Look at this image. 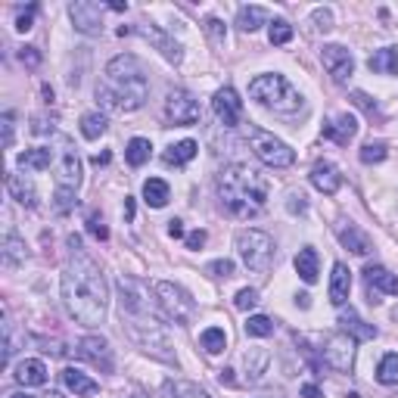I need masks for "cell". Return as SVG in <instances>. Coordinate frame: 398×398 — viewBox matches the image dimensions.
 <instances>
[{
  "mask_svg": "<svg viewBox=\"0 0 398 398\" xmlns=\"http://www.w3.org/2000/svg\"><path fill=\"white\" fill-rule=\"evenodd\" d=\"M63 302L72 318L85 327H100L106 321V277L87 255H75L63 268Z\"/></svg>",
  "mask_w": 398,
  "mask_h": 398,
  "instance_id": "obj_1",
  "label": "cell"
},
{
  "mask_svg": "<svg viewBox=\"0 0 398 398\" xmlns=\"http://www.w3.org/2000/svg\"><path fill=\"white\" fill-rule=\"evenodd\" d=\"M147 94H149V85H147L144 66H140L137 56L122 54V56L109 59L106 75L97 85V100L103 106L116 109V112H134L147 103Z\"/></svg>",
  "mask_w": 398,
  "mask_h": 398,
  "instance_id": "obj_2",
  "label": "cell"
},
{
  "mask_svg": "<svg viewBox=\"0 0 398 398\" xmlns=\"http://www.w3.org/2000/svg\"><path fill=\"white\" fill-rule=\"evenodd\" d=\"M268 178L249 165H224L218 175V197L234 218H255L268 202Z\"/></svg>",
  "mask_w": 398,
  "mask_h": 398,
  "instance_id": "obj_3",
  "label": "cell"
},
{
  "mask_svg": "<svg viewBox=\"0 0 398 398\" xmlns=\"http://www.w3.org/2000/svg\"><path fill=\"white\" fill-rule=\"evenodd\" d=\"M128 333H131V340L140 345L144 352H149L153 358H159V361H168L175 364V352H171L168 345V333H165V327L159 324V318H156L153 311H144V314H122Z\"/></svg>",
  "mask_w": 398,
  "mask_h": 398,
  "instance_id": "obj_4",
  "label": "cell"
},
{
  "mask_svg": "<svg viewBox=\"0 0 398 398\" xmlns=\"http://www.w3.org/2000/svg\"><path fill=\"white\" fill-rule=\"evenodd\" d=\"M249 97L265 109L280 112V116H292V112L302 109V97L283 75H259L249 85Z\"/></svg>",
  "mask_w": 398,
  "mask_h": 398,
  "instance_id": "obj_5",
  "label": "cell"
},
{
  "mask_svg": "<svg viewBox=\"0 0 398 398\" xmlns=\"http://www.w3.org/2000/svg\"><path fill=\"white\" fill-rule=\"evenodd\" d=\"M156 292V308H159V314L165 321H171V324L178 327H190L193 318H197V302L190 299V292H184L181 287H175V283L168 280H159L153 287Z\"/></svg>",
  "mask_w": 398,
  "mask_h": 398,
  "instance_id": "obj_6",
  "label": "cell"
},
{
  "mask_svg": "<svg viewBox=\"0 0 398 398\" xmlns=\"http://www.w3.org/2000/svg\"><path fill=\"white\" fill-rule=\"evenodd\" d=\"M237 252L243 259V265L255 274H265L274 265V240L265 230H240L237 234Z\"/></svg>",
  "mask_w": 398,
  "mask_h": 398,
  "instance_id": "obj_7",
  "label": "cell"
},
{
  "mask_svg": "<svg viewBox=\"0 0 398 398\" xmlns=\"http://www.w3.org/2000/svg\"><path fill=\"white\" fill-rule=\"evenodd\" d=\"M249 144H252L255 159L265 162L268 168H290V165L296 162V153H292V149L283 144L280 137L261 131V128H252V131H249Z\"/></svg>",
  "mask_w": 398,
  "mask_h": 398,
  "instance_id": "obj_8",
  "label": "cell"
},
{
  "mask_svg": "<svg viewBox=\"0 0 398 398\" xmlns=\"http://www.w3.org/2000/svg\"><path fill=\"white\" fill-rule=\"evenodd\" d=\"M321 361H324V367L349 373L352 364H355V340L345 336V333L321 336Z\"/></svg>",
  "mask_w": 398,
  "mask_h": 398,
  "instance_id": "obj_9",
  "label": "cell"
},
{
  "mask_svg": "<svg viewBox=\"0 0 398 398\" xmlns=\"http://www.w3.org/2000/svg\"><path fill=\"white\" fill-rule=\"evenodd\" d=\"M59 162H56V187L63 190H75L81 184V159L75 153V144L69 137H59V149H56Z\"/></svg>",
  "mask_w": 398,
  "mask_h": 398,
  "instance_id": "obj_10",
  "label": "cell"
},
{
  "mask_svg": "<svg viewBox=\"0 0 398 398\" xmlns=\"http://www.w3.org/2000/svg\"><path fill=\"white\" fill-rule=\"evenodd\" d=\"M165 116L171 125H197L199 122V103L187 91H171L165 97Z\"/></svg>",
  "mask_w": 398,
  "mask_h": 398,
  "instance_id": "obj_11",
  "label": "cell"
},
{
  "mask_svg": "<svg viewBox=\"0 0 398 398\" xmlns=\"http://www.w3.org/2000/svg\"><path fill=\"white\" fill-rule=\"evenodd\" d=\"M364 283H367V302L380 305V296H398V277L386 271L383 265H367L364 268Z\"/></svg>",
  "mask_w": 398,
  "mask_h": 398,
  "instance_id": "obj_12",
  "label": "cell"
},
{
  "mask_svg": "<svg viewBox=\"0 0 398 398\" xmlns=\"http://www.w3.org/2000/svg\"><path fill=\"white\" fill-rule=\"evenodd\" d=\"M103 4H94V0H78V4L69 6V16L75 22L81 35H100L103 32Z\"/></svg>",
  "mask_w": 398,
  "mask_h": 398,
  "instance_id": "obj_13",
  "label": "cell"
},
{
  "mask_svg": "<svg viewBox=\"0 0 398 398\" xmlns=\"http://www.w3.org/2000/svg\"><path fill=\"white\" fill-rule=\"evenodd\" d=\"M321 59H324V69L330 72V78L336 81V85H342L345 78H352V72H355V59L345 47L340 44H327L324 50H321Z\"/></svg>",
  "mask_w": 398,
  "mask_h": 398,
  "instance_id": "obj_14",
  "label": "cell"
},
{
  "mask_svg": "<svg viewBox=\"0 0 398 398\" xmlns=\"http://www.w3.org/2000/svg\"><path fill=\"white\" fill-rule=\"evenodd\" d=\"M212 109H215L218 122H221L224 128H237L240 116H243V100H240V94L234 91V87H221L212 100Z\"/></svg>",
  "mask_w": 398,
  "mask_h": 398,
  "instance_id": "obj_15",
  "label": "cell"
},
{
  "mask_svg": "<svg viewBox=\"0 0 398 398\" xmlns=\"http://www.w3.org/2000/svg\"><path fill=\"white\" fill-rule=\"evenodd\" d=\"M78 358L91 361L94 367H100L103 373H112V349L103 336H85L78 342Z\"/></svg>",
  "mask_w": 398,
  "mask_h": 398,
  "instance_id": "obj_16",
  "label": "cell"
},
{
  "mask_svg": "<svg viewBox=\"0 0 398 398\" xmlns=\"http://www.w3.org/2000/svg\"><path fill=\"white\" fill-rule=\"evenodd\" d=\"M355 134H358V118L349 116V112H340L336 118L324 122V137L340 147H349L352 140H355Z\"/></svg>",
  "mask_w": 398,
  "mask_h": 398,
  "instance_id": "obj_17",
  "label": "cell"
},
{
  "mask_svg": "<svg viewBox=\"0 0 398 398\" xmlns=\"http://www.w3.org/2000/svg\"><path fill=\"white\" fill-rule=\"evenodd\" d=\"M131 32H137V35H144L147 41H153L156 47L162 50V56L168 59V63H181V44L175 41V37H168L162 32V28H156V25H137V28H131Z\"/></svg>",
  "mask_w": 398,
  "mask_h": 398,
  "instance_id": "obj_18",
  "label": "cell"
},
{
  "mask_svg": "<svg viewBox=\"0 0 398 398\" xmlns=\"http://www.w3.org/2000/svg\"><path fill=\"white\" fill-rule=\"evenodd\" d=\"M340 333L352 336L355 342H367V340H377L380 330L373 324H367V321H361V318H358V311H352V308H349V311L340 314Z\"/></svg>",
  "mask_w": 398,
  "mask_h": 398,
  "instance_id": "obj_19",
  "label": "cell"
},
{
  "mask_svg": "<svg viewBox=\"0 0 398 398\" xmlns=\"http://www.w3.org/2000/svg\"><path fill=\"white\" fill-rule=\"evenodd\" d=\"M308 178H311V184L318 187L321 193H327V197H333V193L342 187V175L333 162H314V168Z\"/></svg>",
  "mask_w": 398,
  "mask_h": 398,
  "instance_id": "obj_20",
  "label": "cell"
},
{
  "mask_svg": "<svg viewBox=\"0 0 398 398\" xmlns=\"http://www.w3.org/2000/svg\"><path fill=\"white\" fill-rule=\"evenodd\" d=\"M349 292H352V271L342 265V261H336L333 265V277H330V302L336 308H342L349 302Z\"/></svg>",
  "mask_w": 398,
  "mask_h": 398,
  "instance_id": "obj_21",
  "label": "cell"
},
{
  "mask_svg": "<svg viewBox=\"0 0 398 398\" xmlns=\"http://www.w3.org/2000/svg\"><path fill=\"white\" fill-rule=\"evenodd\" d=\"M6 190H10V197L22 202L25 209H35L37 206V190H35V184L28 181L25 175H16V171H10L6 175Z\"/></svg>",
  "mask_w": 398,
  "mask_h": 398,
  "instance_id": "obj_22",
  "label": "cell"
},
{
  "mask_svg": "<svg viewBox=\"0 0 398 398\" xmlns=\"http://www.w3.org/2000/svg\"><path fill=\"white\" fill-rule=\"evenodd\" d=\"M63 386L69 389V392H75L78 398H87V395L100 392V383L91 380L87 373H81L78 367H66V371H63Z\"/></svg>",
  "mask_w": 398,
  "mask_h": 398,
  "instance_id": "obj_23",
  "label": "cell"
},
{
  "mask_svg": "<svg viewBox=\"0 0 398 398\" xmlns=\"http://www.w3.org/2000/svg\"><path fill=\"white\" fill-rule=\"evenodd\" d=\"M336 237H340V243L345 246V249H352L355 255H367V252H371V240H367L361 230L355 228V224L336 221Z\"/></svg>",
  "mask_w": 398,
  "mask_h": 398,
  "instance_id": "obj_24",
  "label": "cell"
},
{
  "mask_svg": "<svg viewBox=\"0 0 398 398\" xmlns=\"http://www.w3.org/2000/svg\"><path fill=\"white\" fill-rule=\"evenodd\" d=\"M16 383L19 386H44L47 383V367H44V361H37V358H28V361H22L16 367Z\"/></svg>",
  "mask_w": 398,
  "mask_h": 398,
  "instance_id": "obj_25",
  "label": "cell"
},
{
  "mask_svg": "<svg viewBox=\"0 0 398 398\" xmlns=\"http://www.w3.org/2000/svg\"><path fill=\"white\" fill-rule=\"evenodd\" d=\"M54 162H56V149H50V147L25 149V153L19 156V165H22V168H32V171H44V168H50Z\"/></svg>",
  "mask_w": 398,
  "mask_h": 398,
  "instance_id": "obj_26",
  "label": "cell"
},
{
  "mask_svg": "<svg viewBox=\"0 0 398 398\" xmlns=\"http://www.w3.org/2000/svg\"><path fill=\"white\" fill-rule=\"evenodd\" d=\"M367 69L377 75H398V47H383L367 59Z\"/></svg>",
  "mask_w": 398,
  "mask_h": 398,
  "instance_id": "obj_27",
  "label": "cell"
},
{
  "mask_svg": "<svg viewBox=\"0 0 398 398\" xmlns=\"http://www.w3.org/2000/svg\"><path fill=\"white\" fill-rule=\"evenodd\" d=\"M268 361H271V355H268L265 349H259V345H252V349H246V355H243L246 377H249V380H261V373L268 371Z\"/></svg>",
  "mask_w": 398,
  "mask_h": 398,
  "instance_id": "obj_28",
  "label": "cell"
},
{
  "mask_svg": "<svg viewBox=\"0 0 398 398\" xmlns=\"http://www.w3.org/2000/svg\"><path fill=\"white\" fill-rule=\"evenodd\" d=\"M197 149H199V144L197 140H181V144H175V147H168L165 149V165H175V168H181V165H187L197 156Z\"/></svg>",
  "mask_w": 398,
  "mask_h": 398,
  "instance_id": "obj_29",
  "label": "cell"
},
{
  "mask_svg": "<svg viewBox=\"0 0 398 398\" xmlns=\"http://www.w3.org/2000/svg\"><path fill=\"white\" fill-rule=\"evenodd\" d=\"M296 271H299V277H302L305 283L318 280V252H314L311 246L299 249V255H296Z\"/></svg>",
  "mask_w": 398,
  "mask_h": 398,
  "instance_id": "obj_30",
  "label": "cell"
},
{
  "mask_svg": "<svg viewBox=\"0 0 398 398\" xmlns=\"http://www.w3.org/2000/svg\"><path fill=\"white\" fill-rule=\"evenodd\" d=\"M25 261V240H19L16 234H6L4 237V265L6 268H19Z\"/></svg>",
  "mask_w": 398,
  "mask_h": 398,
  "instance_id": "obj_31",
  "label": "cell"
},
{
  "mask_svg": "<svg viewBox=\"0 0 398 398\" xmlns=\"http://www.w3.org/2000/svg\"><path fill=\"white\" fill-rule=\"evenodd\" d=\"M265 22H268V10H265V6H243L240 16H237L240 32H259Z\"/></svg>",
  "mask_w": 398,
  "mask_h": 398,
  "instance_id": "obj_32",
  "label": "cell"
},
{
  "mask_svg": "<svg viewBox=\"0 0 398 398\" xmlns=\"http://www.w3.org/2000/svg\"><path fill=\"white\" fill-rule=\"evenodd\" d=\"M168 197H171V190H168V184H165L162 178H149V181L144 184V199H147V206L162 209L165 202H168Z\"/></svg>",
  "mask_w": 398,
  "mask_h": 398,
  "instance_id": "obj_33",
  "label": "cell"
},
{
  "mask_svg": "<svg viewBox=\"0 0 398 398\" xmlns=\"http://www.w3.org/2000/svg\"><path fill=\"white\" fill-rule=\"evenodd\" d=\"M199 345L209 352V355H221V352L228 349V333H224L221 327H209V330H202Z\"/></svg>",
  "mask_w": 398,
  "mask_h": 398,
  "instance_id": "obj_34",
  "label": "cell"
},
{
  "mask_svg": "<svg viewBox=\"0 0 398 398\" xmlns=\"http://www.w3.org/2000/svg\"><path fill=\"white\" fill-rule=\"evenodd\" d=\"M106 116L103 112H87V116H81V134H85L87 140H100L103 134H106Z\"/></svg>",
  "mask_w": 398,
  "mask_h": 398,
  "instance_id": "obj_35",
  "label": "cell"
},
{
  "mask_svg": "<svg viewBox=\"0 0 398 398\" xmlns=\"http://www.w3.org/2000/svg\"><path fill=\"white\" fill-rule=\"evenodd\" d=\"M149 153H153V147H149L147 137H134L131 144H128V149H125L128 165H131V168H140L144 162H149Z\"/></svg>",
  "mask_w": 398,
  "mask_h": 398,
  "instance_id": "obj_36",
  "label": "cell"
},
{
  "mask_svg": "<svg viewBox=\"0 0 398 398\" xmlns=\"http://www.w3.org/2000/svg\"><path fill=\"white\" fill-rule=\"evenodd\" d=\"M377 380L383 383V386H398V355H395V352H389V355L380 361Z\"/></svg>",
  "mask_w": 398,
  "mask_h": 398,
  "instance_id": "obj_37",
  "label": "cell"
},
{
  "mask_svg": "<svg viewBox=\"0 0 398 398\" xmlns=\"http://www.w3.org/2000/svg\"><path fill=\"white\" fill-rule=\"evenodd\" d=\"M246 333H249V336H259V340H265V336L274 333V321L265 318V314H255V318L246 321Z\"/></svg>",
  "mask_w": 398,
  "mask_h": 398,
  "instance_id": "obj_38",
  "label": "cell"
},
{
  "mask_svg": "<svg viewBox=\"0 0 398 398\" xmlns=\"http://www.w3.org/2000/svg\"><path fill=\"white\" fill-rule=\"evenodd\" d=\"M386 156H389V149H386L383 140H371V144L361 147V162L364 165H377V162L386 159Z\"/></svg>",
  "mask_w": 398,
  "mask_h": 398,
  "instance_id": "obj_39",
  "label": "cell"
},
{
  "mask_svg": "<svg viewBox=\"0 0 398 398\" xmlns=\"http://www.w3.org/2000/svg\"><path fill=\"white\" fill-rule=\"evenodd\" d=\"M268 37H271V44H277V47H280V44H290L292 41V25L287 19H274Z\"/></svg>",
  "mask_w": 398,
  "mask_h": 398,
  "instance_id": "obj_40",
  "label": "cell"
},
{
  "mask_svg": "<svg viewBox=\"0 0 398 398\" xmlns=\"http://www.w3.org/2000/svg\"><path fill=\"white\" fill-rule=\"evenodd\" d=\"M352 103H355L358 109H364V112H367V118H373V122H383V116H380L377 103H373L364 91H352Z\"/></svg>",
  "mask_w": 398,
  "mask_h": 398,
  "instance_id": "obj_41",
  "label": "cell"
},
{
  "mask_svg": "<svg viewBox=\"0 0 398 398\" xmlns=\"http://www.w3.org/2000/svg\"><path fill=\"white\" fill-rule=\"evenodd\" d=\"M75 202H78V197H75V190H63V187H56V193H54V206H56V212H59V215L72 212Z\"/></svg>",
  "mask_w": 398,
  "mask_h": 398,
  "instance_id": "obj_42",
  "label": "cell"
},
{
  "mask_svg": "<svg viewBox=\"0 0 398 398\" xmlns=\"http://www.w3.org/2000/svg\"><path fill=\"white\" fill-rule=\"evenodd\" d=\"M175 395L178 398H209L206 389H199V386H193V383H175Z\"/></svg>",
  "mask_w": 398,
  "mask_h": 398,
  "instance_id": "obj_43",
  "label": "cell"
},
{
  "mask_svg": "<svg viewBox=\"0 0 398 398\" xmlns=\"http://www.w3.org/2000/svg\"><path fill=\"white\" fill-rule=\"evenodd\" d=\"M206 271L212 277H224V280H228V277H234V261H230V259H218V261H212V265L206 268Z\"/></svg>",
  "mask_w": 398,
  "mask_h": 398,
  "instance_id": "obj_44",
  "label": "cell"
},
{
  "mask_svg": "<svg viewBox=\"0 0 398 398\" xmlns=\"http://www.w3.org/2000/svg\"><path fill=\"white\" fill-rule=\"evenodd\" d=\"M234 305L240 308V311H249V308L259 305V292H255V290H240L237 299H234Z\"/></svg>",
  "mask_w": 398,
  "mask_h": 398,
  "instance_id": "obj_45",
  "label": "cell"
},
{
  "mask_svg": "<svg viewBox=\"0 0 398 398\" xmlns=\"http://www.w3.org/2000/svg\"><path fill=\"white\" fill-rule=\"evenodd\" d=\"M206 35L212 37V44L218 47V44H224V22L221 19H206Z\"/></svg>",
  "mask_w": 398,
  "mask_h": 398,
  "instance_id": "obj_46",
  "label": "cell"
},
{
  "mask_svg": "<svg viewBox=\"0 0 398 398\" xmlns=\"http://www.w3.org/2000/svg\"><path fill=\"white\" fill-rule=\"evenodd\" d=\"M87 230H91V234L97 237V240H109V228H106V224H103V218L100 215H91V218H87Z\"/></svg>",
  "mask_w": 398,
  "mask_h": 398,
  "instance_id": "obj_47",
  "label": "cell"
},
{
  "mask_svg": "<svg viewBox=\"0 0 398 398\" xmlns=\"http://www.w3.org/2000/svg\"><path fill=\"white\" fill-rule=\"evenodd\" d=\"M35 13H37V6H35V4L28 6L25 13H19V16H16V32H28V28L35 25Z\"/></svg>",
  "mask_w": 398,
  "mask_h": 398,
  "instance_id": "obj_48",
  "label": "cell"
},
{
  "mask_svg": "<svg viewBox=\"0 0 398 398\" xmlns=\"http://www.w3.org/2000/svg\"><path fill=\"white\" fill-rule=\"evenodd\" d=\"M314 25L321 28V32H330V28H333V13L330 10H324V6H321V10H314Z\"/></svg>",
  "mask_w": 398,
  "mask_h": 398,
  "instance_id": "obj_49",
  "label": "cell"
},
{
  "mask_svg": "<svg viewBox=\"0 0 398 398\" xmlns=\"http://www.w3.org/2000/svg\"><path fill=\"white\" fill-rule=\"evenodd\" d=\"M19 59L28 66V69H37V66H41V54H37V47H22Z\"/></svg>",
  "mask_w": 398,
  "mask_h": 398,
  "instance_id": "obj_50",
  "label": "cell"
},
{
  "mask_svg": "<svg viewBox=\"0 0 398 398\" xmlns=\"http://www.w3.org/2000/svg\"><path fill=\"white\" fill-rule=\"evenodd\" d=\"M4 147H13V112H4Z\"/></svg>",
  "mask_w": 398,
  "mask_h": 398,
  "instance_id": "obj_51",
  "label": "cell"
},
{
  "mask_svg": "<svg viewBox=\"0 0 398 398\" xmlns=\"http://www.w3.org/2000/svg\"><path fill=\"white\" fill-rule=\"evenodd\" d=\"M202 243H206V230H193V234H187V249H202Z\"/></svg>",
  "mask_w": 398,
  "mask_h": 398,
  "instance_id": "obj_52",
  "label": "cell"
},
{
  "mask_svg": "<svg viewBox=\"0 0 398 398\" xmlns=\"http://www.w3.org/2000/svg\"><path fill=\"white\" fill-rule=\"evenodd\" d=\"M168 237L171 240H181L184 237V224L178 221V218H171V221H168Z\"/></svg>",
  "mask_w": 398,
  "mask_h": 398,
  "instance_id": "obj_53",
  "label": "cell"
},
{
  "mask_svg": "<svg viewBox=\"0 0 398 398\" xmlns=\"http://www.w3.org/2000/svg\"><path fill=\"white\" fill-rule=\"evenodd\" d=\"M290 212H305V197L302 193H292L290 197Z\"/></svg>",
  "mask_w": 398,
  "mask_h": 398,
  "instance_id": "obj_54",
  "label": "cell"
},
{
  "mask_svg": "<svg viewBox=\"0 0 398 398\" xmlns=\"http://www.w3.org/2000/svg\"><path fill=\"white\" fill-rule=\"evenodd\" d=\"M32 131H35V134H47V131H54V125H47V118L37 116L35 122H32Z\"/></svg>",
  "mask_w": 398,
  "mask_h": 398,
  "instance_id": "obj_55",
  "label": "cell"
},
{
  "mask_svg": "<svg viewBox=\"0 0 398 398\" xmlns=\"http://www.w3.org/2000/svg\"><path fill=\"white\" fill-rule=\"evenodd\" d=\"M302 395H305V398H324V392H321L314 383H305V386H302Z\"/></svg>",
  "mask_w": 398,
  "mask_h": 398,
  "instance_id": "obj_56",
  "label": "cell"
},
{
  "mask_svg": "<svg viewBox=\"0 0 398 398\" xmlns=\"http://www.w3.org/2000/svg\"><path fill=\"white\" fill-rule=\"evenodd\" d=\"M218 380L221 386H234V371H218Z\"/></svg>",
  "mask_w": 398,
  "mask_h": 398,
  "instance_id": "obj_57",
  "label": "cell"
},
{
  "mask_svg": "<svg viewBox=\"0 0 398 398\" xmlns=\"http://www.w3.org/2000/svg\"><path fill=\"white\" fill-rule=\"evenodd\" d=\"M109 159H112L109 153H97L94 159H91V165H97V168H100V165H109Z\"/></svg>",
  "mask_w": 398,
  "mask_h": 398,
  "instance_id": "obj_58",
  "label": "cell"
},
{
  "mask_svg": "<svg viewBox=\"0 0 398 398\" xmlns=\"http://www.w3.org/2000/svg\"><path fill=\"white\" fill-rule=\"evenodd\" d=\"M125 218L134 221V199H128V197H125Z\"/></svg>",
  "mask_w": 398,
  "mask_h": 398,
  "instance_id": "obj_59",
  "label": "cell"
},
{
  "mask_svg": "<svg viewBox=\"0 0 398 398\" xmlns=\"http://www.w3.org/2000/svg\"><path fill=\"white\" fill-rule=\"evenodd\" d=\"M106 10H112V13H125V10H128V4H118V0H116V4H106Z\"/></svg>",
  "mask_w": 398,
  "mask_h": 398,
  "instance_id": "obj_60",
  "label": "cell"
},
{
  "mask_svg": "<svg viewBox=\"0 0 398 398\" xmlns=\"http://www.w3.org/2000/svg\"><path fill=\"white\" fill-rule=\"evenodd\" d=\"M308 299H311V296H308V292H302V296H299V305H302V308H308V305H311V302H308Z\"/></svg>",
  "mask_w": 398,
  "mask_h": 398,
  "instance_id": "obj_61",
  "label": "cell"
},
{
  "mask_svg": "<svg viewBox=\"0 0 398 398\" xmlns=\"http://www.w3.org/2000/svg\"><path fill=\"white\" fill-rule=\"evenodd\" d=\"M10 398H35V395H28V392H13Z\"/></svg>",
  "mask_w": 398,
  "mask_h": 398,
  "instance_id": "obj_62",
  "label": "cell"
},
{
  "mask_svg": "<svg viewBox=\"0 0 398 398\" xmlns=\"http://www.w3.org/2000/svg\"><path fill=\"white\" fill-rule=\"evenodd\" d=\"M47 398H63V395H59V392H50V395H47Z\"/></svg>",
  "mask_w": 398,
  "mask_h": 398,
  "instance_id": "obj_63",
  "label": "cell"
}]
</instances>
